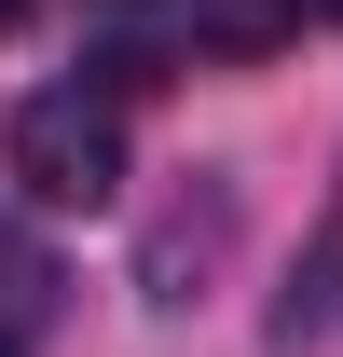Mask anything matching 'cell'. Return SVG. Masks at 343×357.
Listing matches in <instances>:
<instances>
[{
  "label": "cell",
  "instance_id": "obj_3",
  "mask_svg": "<svg viewBox=\"0 0 343 357\" xmlns=\"http://www.w3.org/2000/svg\"><path fill=\"white\" fill-rule=\"evenodd\" d=\"M0 357H14V330H0Z\"/></svg>",
  "mask_w": 343,
  "mask_h": 357
},
{
  "label": "cell",
  "instance_id": "obj_1",
  "mask_svg": "<svg viewBox=\"0 0 343 357\" xmlns=\"http://www.w3.org/2000/svg\"><path fill=\"white\" fill-rule=\"evenodd\" d=\"M0 165L28 206H110L124 192V110L110 96H28L14 137H0Z\"/></svg>",
  "mask_w": 343,
  "mask_h": 357
},
{
  "label": "cell",
  "instance_id": "obj_4",
  "mask_svg": "<svg viewBox=\"0 0 343 357\" xmlns=\"http://www.w3.org/2000/svg\"><path fill=\"white\" fill-rule=\"evenodd\" d=\"M330 14H343V0H330Z\"/></svg>",
  "mask_w": 343,
  "mask_h": 357
},
{
  "label": "cell",
  "instance_id": "obj_2",
  "mask_svg": "<svg viewBox=\"0 0 343 357\" xmlns=\"http://www.w3.org/2000/svg\"><path fill=\"white\" fill-rule=\"evenodd\" d=\"M14 14H28V0H0V28H14Z\"/></svg>",
  "mask_w": 343,
  "mask_h": 357
}]
</instances>
